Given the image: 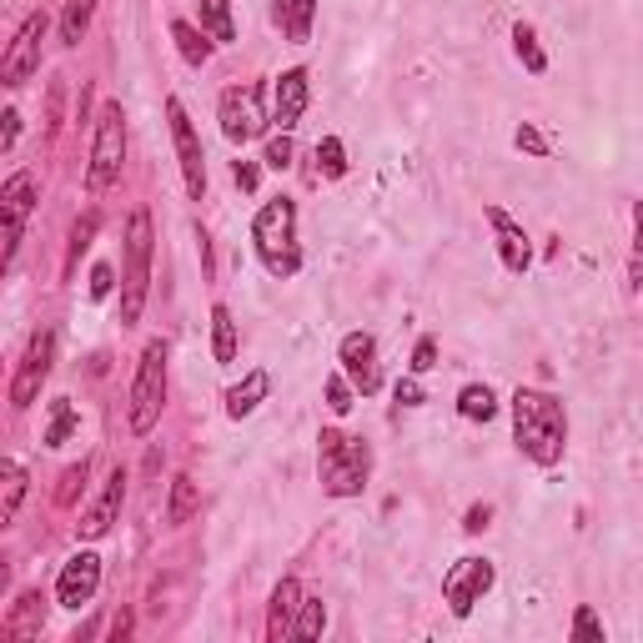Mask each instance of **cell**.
I'll return each instance as SVG.
<instances>
[{
	"label": "cell",
	"mask_w": 643,
	"mask_h": 643,
	"mask_svg": "<svg viewBox=\"0 0 643 643\" xmlns=\"http://www.w3.org/2000/svg\"><path fill=\"white\" fill-rule=\"evenodd\" d=\"M512 442L518 453L538 467H559L563 448H568V413L553 393H538V387H518L512 393Z\"/></svg>",
	"instance_id": "cell-1"
},
{
	"label": "cell",
	"mask_w": 643,
	"mask_h": 643,
	"mask_svg": "<svg viewBox=\"0 0 643 643\" xmlns=\"http://www.w3.org/2000/svg\"><path fill=\"white\" fill-rule=\"evenodd\" d=\"M251 247H257V262H262L277 282L297 277L302 247H297V202H292V196H277V202H267L262 212L251 216Z\"/></svg>",
	"instance_id": "cell-2"
},
{
	"label": "cell",
	"mask_w": 643,
	"mask_h": 643,
	"mask_svg": "<svg viewBox=\"0 0 643 643\" xmlns=\"http://www.w3.org/2000/svg\"><path fill=\"white\" fill-rule=\"evenodd\" d=\"M368 473H372L368 442L352 438V432H342V428H322V438H317L322 488L332 493V498H358V493L368 488Z\"/></svg>",
	"instance_id": "cell-3"
},
{
	"label": "cell",
	"mask_w": 643,
	"mask_h": 643,
	"mask_svg": "<svg viewBox=\"0 0 643 643\" xmlns=\"http://www.w3.org/2000/svg\"><path fill=\"white\" fill-rule=\"evenodd\" d=\"M151 212H132V227H126V267H121V322L132 327L142 322L146 292H151Z\"/></svg>",
	"instance_id": "cell-4"
},
{
	"label": "cell",
	"mask_w": 643,
	"mask_h": 643,
	"mask_svg": "<svg viewBox=\"0 0 643 643\" xmlns=\"http://www.w3.org/2000/svg\"><path fill=\"white\" fill-rule=\"evenodd\" d=\"M167 407V342L156 337L146 342L142 362H136V382H132V432L146 438L156 428V417Z\"/></svg>",
	"instance_id": "cell-5"
},
{
	"label": "cell",
	"mask_w": 643,
	"mask_h": 643,
	"mask_svg": "<svg viewBox=\"0 0 643 643\" xmlns=\"http://www.w3.org/2000/svg\"><path fill=\"white\" fill-rule=\"evenodd\" d=\"M121 161H126V111L116 101L101 106L95 116V146H91V171H86V187L106 191L121 177Z\"/></svg>",
	"instance_id": "cell-6"
},
{
	"label": "cell",
	"mask_w": 643,
	"mask_h": 643,
	"mask_svg": "<svg viewBox=\"0 0 643 643\" xmlns=\"http://www.w3.org/2000/svg\"><path fill=\"white\" fill-rule=\"evenodd\" d=\"M493 584H498V568H493L488 559L467 553V559H458L453 568H448V578H442V603L453 608V619H467V613L493 594Z\"/></svg>",
	"instance_id": "cell-7"
},
{
	"label": "cell",
	"mask_w": 643,
	"mask_h": 643,
	"mask_svg": "<svg viewBox=\"0 0 643 643\" xmlns=\"http://www.w3.org/2000/svg\"><path fill=\"white\" fill-rule=\"evenodd\" d=\"M216 121H222V136L232 146H247L267 132V111H262V86H232L216 101Z\"/></svg>",
	"instance_id": "cell-8"
},
{
	"label": "cell",
	"mask_w": 643,
	"mask_h": 643,
	"mask_svg": "<svg viewBox=\"0 0 643 643\" xmlns=\"http://www.w3.org/2000/svg\"><path fill=\"white\" fill-rule=\"evenodd\" d=\"M167 121H171V146H177V167H181V181H187V196L202 202L206 196V151H202V136H196V126H191L187 106H181L177 95L167 101Z\"/></svg>",
	"instance_id": "cell-9"
},
{
	"label": "cell",
	"mask_w": 643,
	"mask_h": 643,
	"mask_svg": "<svg viewBox=\"0 0 643 643\" xmlns=\"http://www.w3.org/2000/svg\"><path fill=\"white\" fill-rule=\"evenodd\" d=\"M50 362H56V332L41 327V332L31 337V347H25L21 368H15V382H11V403L15 407H31L41 397V387H46V377H50Z\"/></svg>",
	"instance_id": "cell-10"
},
{
	"label": "cell",
	"mask_w": 643,
	"mask_h": 643,
	"mask_svg": "<svg viewBox=\"0 0 643 643\" xmlns=\"http://www.w3.org/2000/svg\"><path fill=\"white\" fill-rule=\"evenodd\" d=\"M41 36H46V15H25L21 31H15L11 50H5V60H0V81L5 86H21L31 81V76L41 71Z\"/></svg>",
	"instance_id": "cell-11"
},
{
	"label": "cell",
	"mask_w": 643,
	"mask_h": 643,
	"mask_svg": "<svg viewBox=\"0 0 643 643\" xmlns=\"http://www.w3.org/2000/svg\"><path fill=\"white\" fill-rule=\"evenodd\" d=\"M337 362H342L347 382L358 387L362 397H372L382 387V368H377V337L372 332H347L337 342Z\"/></svg>",
	"instance_id": "cell-12"
},
{
	"label": "cell",
	"mask_w": 643,
	"mask_h": 643,
	"mask_svg": "<svg viewBox=\"0 0 643 643\" xmlns=\"http://www.w3.org/2000/svg\"><path fill=\"white\" fill-rule=\"evenodd\" d=\"M36 206V177L31 171H15L5 187H0V212H5V267L15 262V247H21L25 216Z\"/></svg>",
	"instance_id": "cell-13"
},
{
	"label": "cell",
	"mask_w": 643,
	"mask_h": 643,
	"mask_svg": "<svg viewBox=\"0 0 643 643\" xmlns=\"http://www.w3.org/2000/svg\"><path fill=\"white\" fill-rule=\"evenodd\" d=\"M95 588H101V559L86 549V553H76V559H66V568H60L56 603L60 608H86L95 598Z\"/></svg>",
	"instance_id": "cell-14"
},
{
	"label": "cell",
	"mask_w": 643,
	"mask_h": 643,
	"mask_svg": "<svg viewBox=\"0 0 643 643\" xmlns=\"http://www.w3.org/2000/svg\"><path fill=\"white\" fill-rule=\"evenodd\" d=\"M121 503H126V473H111L106 477V488H101V498L91 503V508L81 512V523H76V533L86 538V543H95V538H106L111 528H116V518H121Z\"/></svg>",
	"instance_id": "cell-15"
},
{
	"label": "cell",
	"mask_w": 643,
	"mask_h": 643,
	"mask_svg": "<svg viewBox=\"0 0 643 643\" xmlns=\"http://www.w3.org/2000/svg\"><path fill=\"white\" fill-rule=\"evenodd\" d=\"M488 227L498 232V262L508 267L512 277H523L533 267V247H528V232L512 222L503 206H488Z\"/></svg>",
	"instance_id": "cell-16"
},
{
	"label": "cell",
	"mask_w": 643,
	"mask_h": 643,
	"mask_svg": "<svg viewBox=\"0 0 643 643\" xmlns=\"http://www.w3.org/2000/svg\"><path fill=\"white\" fill-rule=\"evenodd\" d=\"M307 101H312V76H307V66H292V71L277 76V111H272V121L282 126V132H292V126L302 121V111H307Z\"/></svg>",
	"instance_id": "cell-17"
},
{
	"label": "cell",
	"mask_w": 643,
	"mask_h": 643,
	"mask_svg": "<svg viewBox=\"0 0 643 643\" xmlns=\"http://www.w3.org/2000/svg\"><path fill=\"white\" fill-rule=\"evenodd\" d=\"M297 608H302V584H297V578H282V584L272 588V603H267V639H272V643L292 639Z\"/></svg>",
	"instance_id": "cell-18"
},
{
	"label": "cell",
	"mask_w": 643,
	"mask_h": 643,
	"mask_svg": "<svg viewBox=\"0 0 643 643\" xmlns=\"http://www.w3.org/2000/svg\"><path fill=\"white\" fill-rule=\"evenodd\" d=\"M272 21L286 41H312V25H317V0H272Z\"/></svg>",
	"instance_id": "cell-19"
},
{
	"label": "cell",
	"mask_w": 643,
	"mask_h": 643,
	"mask_svg": "<svg viewBox=\"0 0 643 643\" xmlns=\"http://www.w3.org/2000/svg\"><path fill=\"white\" fill-rule=\"evenodd\" d=\"M267 393H272V377H267L262 368H251L247 377H241L237 387H232V393H227V417H232V422H241V417H251V413H257V407L267 403Z\"/></svg>",
	"instance_id": "cell-20"
},
{
	"label": "cell",
	"mask_w": 643,
	"mask_h": 643,
	"mask_svg": "<svg viewBox=\"0 0 643 643\" xmlns=\"http://www.w3.org/2000/svg\"><path fill=\"white\" fill-rule=\"evenodd\" d=\"M41 623H46V598H41L36 588H25L11 603V613H5V633H11V639H36Z\"/></svg>",
	"instance_id": "cell-21"
},
{
	"label": "cell",
	"mask_w": 643,
	"mask_h": 643,
	"mask_svg": "<svg viewBox=\"0 0 643 643\" xmlns=\"http://www.w3.org/2000/svg\"><path fill=\"white\" fill-rule=\"evenodd\" d=\"M171 41H177L181 60H187V66H196V71H202L206 60H212V41H206V31H202V25H191V21H171Z\"/></svg>",
	"instance_id": "cell-22"
},
{
	"label": "cell",
	"mask_w": 643,
	"mask_h": 643,
	"mask_svg": "<svg viewBox=\"0 0 643 643\" xmlns=\"http://www.w3.org/2000/svg\"><path fill=\"white\" fill-rule=\"evenodd\" d=\"M0 483H5V493H0V528H11L15 512H21V498H25V467L15 458H5L0 463Z\"/></svg>",
	"instance_id": "cell-23"
},
{
	"label": "cell",
	"mask_w": 643,
	"mask_h": 643,
	"mask_svg": "<svg viewBox=\"0 0 643 643\" xmlns=\"http://www.w3.org/2000/svg\"><path fill=\"white\" fill-rule=\"evenodd\" d=\"M212 358L227 368L237 362V322H232V307L227 302H216L212 307Z\"/></svg>",
	"instance_id": "cell-24"
},
{
	"label": "cell",
	"mask_w": 643,
	"mask_h": 643,
	"mask_svg": "<svg viewBox=\"0 0 643 643\" xmlns=\"http://www.w3.org/2000/svg\"><path fill=\"white\" fill-rule=\"evenodd\" d=\"M196 15H202V31L212 41H237V21H232V0H196Z\"/></svg>",
	"instance_id": "cell-25"
},
{
	"label": "cell",
	"mask_w": 643,
	"mask_h": 643,
	"mask_svg": "<svg viewBox=\"0 0 643 643\" xmlns=\"http://www.w3.org/2000/svg\"><path fill=\"white\" fill-rule=\"evenodd\" d=\"M458 413H463L467 422H493V417H498V397H493L488 382H467L463 393H458Z\"/></svg>",
	"instance_id": "cell-26"
},
{
	"label": "cell",
	"mask_w": 643,
	"mask_h": 643,
	"mask_svg": "<svg viewBox=\"0 0 643 643\" xmlns=\"http://www.w3.org/2000/svg\"><path fill=\"white\" fill-rule=\"evenodd\" d=\"M76 428H81V413H76V403H71V397H56V403H50V417H46V432H41V442H46V448H60V442L71 438Z\"/></svg>",
	"instance_id": "cell-27"
},
{
	"label": "cell",
	"mask_w": 643,
	"mask_h": 643,
	"mask_svg": "<svg viewBox=\"0 0 643 643\" xmlns=\"http://www.w3.org/2000/svg\"><path fill=\"white\" fill-rule=\"evenodd\" d=\"M202 508V493H196V483H191L187 473L181 477H171V498H167V523L171 528H181V523H191V512Z\"/></svg>",
	"instance_id": "cell-28"
},
{
	"label": "cell",
	"mask_w": 643,
	"mask_h": 643,
	"mask_svg": "<svg viewBox=\"0 0 643 643\" xmlns=\"http://www.w3.org/2000/svg\"><path fill=\"white\" fill-rule=\"evenodd\" d=\"M512 50H518V60H523L528 76H543V71H549V50L538 46V31L528 21L512 25Z\"/></svg>",
	"instance_id": "cell-29"
},
{
	"label": "cell",
	"mask_w": 643,
	"mask_h": 643,
	"mask_svg": "<svg viewBox=\"0 0 643 643\" xmlns=\"http://www.w3.org/2000/svg\"><path fill=\"white\" fill-rule=\"evenodd\" d=\"M91 15H95V0H66V15H60V41H66V46H81Z\"/></svg>",
	"instance_id": "cell-30"
},
{
	"label": "cell",
	"mask_w": 643,
	"mask_h": 643,
	"mask_svg": "<svg viewBox=\"0 0 643 643\" xmlns=\"http://www.w3.org/2000/svg\"><path fill=\"white\" fill-rule=\"evenodd\" d=\"M322 629H327V603H322V598H302L292 639H322Z\"/></svg>",
	"instance_id": "cell-31"
},
{
	"label": "cell",
	"mask_w": 643,
	"mask_h": 643,
	"mask_svg": "<svg viewBox=\"0 0 643 643\" xmlns=\"http://www.w3.org/2000/svg\"><path fill=\"white\" fill-rule=\"evenodd\" d=\"M317 161H322V177H327V181L347 177V146L337 142V136H322V142H317Z\"/></svg>",
	"instance_id": "cell-32"
},
{
	"label": "cell",
	"mask_w": 643,
	"mask_h": 643,
	"mask_svg": "<svg viewBox=\"0 0 643 643\" xmlns=\"http://www.w3.org/2000/svg\"><path fill=\"white\" fill-rule=\"evenodd\" d=\"M95 227H101V216H95V212H86V216H81V222H76V227H71V257H66V277H71V272H76V262H81V251H86V247H91Z\"/></svg>",
	"instance_id": "cell-33"
},
{
	"label": "cell",
	"mask_w": 643,
	"mask_h": 643,
	"mask_svg": "<svg viewBox=\"0 0 643 643\" xmlns=\"http://www.w3.org/2000/svg\"><path fill=\"white\" fill-rule=\"evenodd\" d=\"M573 643H603V623H598V613L588 603H578V613H573V629H568Z\"/></svg>",
	"instance_id": "cell-34"
},
{
	"label": "cell",
	"mask_w": 643,
	"mask_h": 643,
	"mask_svg": "<svg viewBox=\"0 0 643 643\" xmlns=\"http://www.w3.org/2000/svg\"><path fill=\"white\" fill-rule=\"evenodd\" d=\"M327 407H332L337 417L352 413V382H347V372H332V377H327Z\"/></svg>",
	"instance_id": "cell-35"
},
{
	"label": "cell",
	"mask_w": 643,
	"mask_h": 643,
	"mask_svg": "<svg viewBox=\"0 0 643 643\" xmlns=\"http://www.w3.org/2000/svg\"><path fill=\"white\" fill-rule=\"evenodd\" d=\"M512 146H518V151H528V156H549V136L538 132L533 121H523V126L512 132Z\"/></svg>",
	"instance_id": "cell-36"
},
{
	"label": "cell",
	"mask_w": 643,
	"mask_h": 643,
	"mask_svg": "<svg viewBox=\"0 0 643 643\" xmlns=\"http://www.w3.org/2000/svg\"><path fill=\"white\" fill-rule=\"evenodd\" d=\"M86 473H91V463H86V458H81L76 467H66V473H60V493H56L60 508H66V503H76V488L86 483Z\"/></svg>",
	"instance_id": "cell-37"
},
{
	"label": "cell",
	"mask_w": 643,
	"mask_h": 643,
	"mask_svg": "<svg viewBox=\"0 0 643 643\" xmlns=\"http://www.w3.org/2000/svg\"><path fill=\"white\" fill-rule=\"evenodd\" d=\"M267 167L272 171L292 167V136H272V142H267Z\"/></svg>",
	"instance_id": "cell-38"
},
{
	"label": "cell",
	"mask_w": 643,
	"mask_h": 643,
	"mask_svg": "<svg viewBox=\"0 0 643 643\" xmlns=\"http://www.w3.org/2000/svg\"><path fill=\"white\" fill-rule=\"evenodd\" d=\"M432 368H438V342L422 337V342L413 347V372H432Z\"/></svg>",
	"instance_id": "cell-39"
},
{
	"label": "cell",
	"mask_w": 643,
	"mask_h": 643,
	"mask_svg": "<svg viewBox=\"0 0 643 643\" xmlns=\"http://www.w3.org/2000/svg\"><path fill=\"white\" fill-rule=\"evenodd\" d=\"M111 286H116V272L101 262V267L91 272V297H95V302H106V297H111Z\"/></svg>",
	"instance_id": "cell-40"
},
{
	"label": "cell",
	"mask_w": 643,
	"mask_h": 643,
	"mask_svg": "<svg viewBox=\"0 0 643 643\" xmlns=\"http://www.w3.org/2000/svg\"><path fill=\"white\" fill-rule=\"evenodd\" d=\"M0 121H5V132H0V151H11L15 136H21V111H5Z\"/></svg>",
	"instance_id": "cell-41"
},
{
	"label": "cell",
	"mask_w": 643,
	"mask_h": 643,
	"mask_svg": "<svg viewBox=\"0 0 643 643\" xmlns=\"http://www.w3.org/2000/svg\"><path fill=\"white\" fill-rule=\"evenodd\" d=\"M488 518H493V508H488V503H477V508H467L463 528H467V533H483V528H488Z\"/></svg>",
	"instance_id": "cell-42"
},
{
	"label": "cell",
	"mask_w": 643,
	"mask_h": 643,
	"mask_svg": "<svg viewBox=\"0 0 643 643\" xmlns=\"http://www.w3.org/2000/svg\"><path fill=\"white\" fill-rule=\"evenodd\" d=\"M232 177H237L241 191H257V167H251V161H237V171H232Z\"/></svg>",
	"instance_id": "cell-43"
},
{
	"label": "cell",
	"mask_w": 643,
	"mask_h": 643,
	"mask_svg": "<svg viewBox=\"0 0 643 643\" xmlns=\"http://www.w3.org/2000/svg\"><path fill=\"white\" fill-rule=\"evenodd\" d=\"M397 403L417 407V403H422V387H417V382H397Z\"/></svg>",
	"instance_id": "cell-44"
},
{
	"label": "cell",
	"mask_w": 643,
	"mask_h": 643,
	"mask_svg": "<svg viewBox=\"0 0 643 643\" xmlns=\"http://www.w3.org/2000/svg\"><path fill=\"white\" fill-rule=\"evenodd\" d=\"M633 257H643V202H633Z\"/></svg>",
	"instance_id": "cell-45"
}]
</instances>
